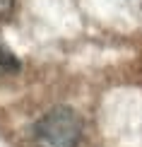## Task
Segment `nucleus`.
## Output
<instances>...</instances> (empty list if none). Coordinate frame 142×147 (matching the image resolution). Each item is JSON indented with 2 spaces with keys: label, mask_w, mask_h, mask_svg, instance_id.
<instances>
[{
  "label": "nucleus",
  "mask_w": 142,
  "mask_h": 147,
  "mask_svg": "<svg viewBox=\"0 0 142 147\" xmlns=\"http://www.w3.org/2000/svg\"><path fill=\"white\" fill-rule=\"evenodd\" d=\"M34 140L39 147H77L82 140V118L70 106H55L36 121Z\"/></svg>",
  "instance_id": "1"
},
{
  "label": "nucleus",
  "mask_w": 142,
  "mask_h": 147,
  "mask_svg": "<svg viewBox=\"0 0 142 147\" xmlns=\"http://www.w3.org/2000/svg\"><path fill=\"white\" fill-rule=\"evenodd\" d=\"M3 5H10V0H0V7H3Z\"/></svg>",
  "instance_id": "3"
},
{
  "label": "nucleus",
  "mask_w": 142,
  "mask_h": 147,
  "mask_svg": "<svg viewBox=\"0 0 142 147\" xmlns=\"http://www.w3.org/2000/svg\"><path fill=\"white\" fill-rule=\"evenodd\" d=\"M17 70H20L17 56L0 41V75H12V72H17Z\"/></svg>",
  "instance_id": "2"
}]
</instances>
